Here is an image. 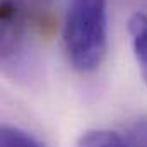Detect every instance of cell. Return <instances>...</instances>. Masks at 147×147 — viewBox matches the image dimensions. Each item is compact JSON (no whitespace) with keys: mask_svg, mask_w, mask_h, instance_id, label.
I'll list each match as a JSON object with an SVG mask.
<instances>
[{"mask_svg":"<svg viewBox=\"0 0 147 147\" xmlns=\"http://www.w3.org/2000/svg\"><path fill=\"white\" fill-rule=\"evenodd\" d=\"M128 34L132 41V50L140 67V72L147 80V16L134 14L128 21Z\"/></svg>","mask_w":147,"mask_h":147,"instance_id":"7a4b0ae2","label":"cell"},{"mask_svg":"<svg viewBox=\"0 0 147 147\" xmlns=\"http://www.w3.org/2000/svg\"><path fill=\"white\" fill-rule=\"evenodd\" d=\"M77 147H135L130 140L123 139L120 134L105 128H94L84 132L79 140Z\"/></svg>","mask_w":147,"mask_h":147,"instance_id":"3957f363","label":"cell"},{"mask_svg":"<svg viewBox=\"0 0 147 147\" xmlns=\"http://www.w3.org/2000/svg\"><path fill=\"white\" fill-rule=\"evenodd\" d=\"M62 36L74 69L84 74L96 70L108 50L106 0H69Z\"/></svg>","mask_w":147,"mask_h":147,"instance_id":"6da1fadb","label":"cell"},{"mask_svg":"<svg viewBox=\"0 0 147 147\" xmlns=\"http://www.w3.org/2000/svg\"><path fill=\"white\" fill-rule=\"evenodd\" d=\"M0 147H43V144L34 135L19 127L3 125L0 134Z\"/></svg>","mask_w":147,"mask_h":147,"instance_id":"277c9868","label":"cell"}]
</instances>
